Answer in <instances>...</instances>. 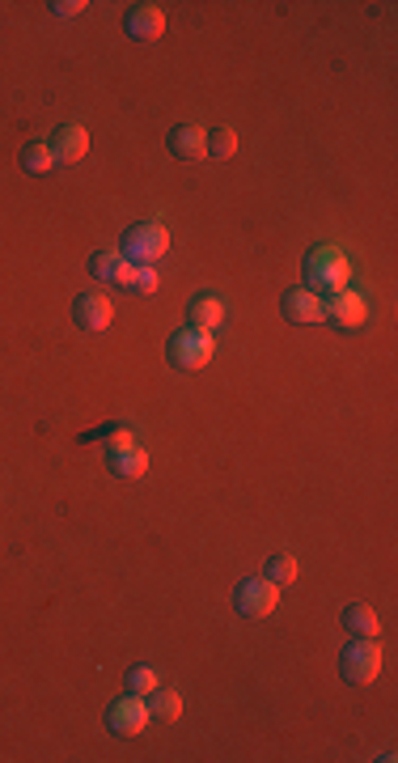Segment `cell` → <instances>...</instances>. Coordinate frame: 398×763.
Instances as JSON below:
<instances>
[{
  "instance_id": "2e32d148",
  "label": "cell",
  "mask_w": 398,
  "mask_h": 763,
  "mask_svg": "<svg viewBox=\"0 0 398 763\" xmlns=\"http://www.w3.org/2000/svg\"><path fill=\"white\" fill-rule=\"evenodd\" d=\"M343 628H348L352 636H377L382 632V619H377V611L365 607V602H352V607L343 611Z\"/></svg>"
},
{
  "instance_id": "277c9868",
  "label": "cell",
  "mask_w": 398,
  "mask_h": 763,
  "mask_svg": "<svg viewBox=\"0 0 398 763\" xmlns=\"http://www.w3.org/2000/svg\"><path fill=\"white\" fill-rule=\"evenodd\" d=\"M166 357H170V365H174V369H204V365L216 357V344H212V335H208V331H195V327H187V331L170 335Z\"/></svg>"
},
{
  "instance_id": "9c48e42d",
  "label": "cell",
  "mask_w": 398,
  "mask_h": 763,
  "mask_svg": "<svg viewBox=\"0 0 398 763\" xmlns=\"http://www.w3.org/2000/svg\"><path fill=\"white\" fill-rule=\"evenodd\" d=\"M280 310L288 323H297V327H314V323H327V314H322V297L314 289H288L284 301H280Z\"/></svg>"
},
{
  "instance_id": "d6986e66",
  "label": "cell",
  "mask_w": 398,
  "mask_h": 763,
  "mask_svg": "<svg viewBox=\"0 0 398 763\" xmlns=\"http://www.w3.org/2000/svg\"><path fill=\"white\" fill-rule=\"evenodd\" d=\"M157 687H161V674L153 666H132L128 670V691L132 696H149V691H157Z\"/></svg>"
},
{
  "instance_id": "7402d4cb",
  "label": "cell",
  "mask_w": 398,
  "mask_h": 763,
  "mask_svg": "<svg viewBox=\"0 0 398 763\" xmlns=\"http://www.w3.org/2000/svg\"><path fill=\"white\" fill-rule=\"evenodd\" d=\"M157 289H161V276H157V268H153V263H136V280H132V293L149 297V293H157Z\"/></svg>"
},
{
  "instance_id": "ffe728a7",
  "label": "cell",
  "mask_w": 398,
  "mask_h": 763,
  "mask_svg": "<svg viewBox=\"0 0 398 763\" xmlns=\"http://www.w3.org/2000/svg\"><path fill=\"white\" fill-rule=\"evenodd\" d=\"M297 556H288V552H280V556H271V564H267V577L276 581V585H293L297 581Z\"/></svg>"
},
{
  "instance_id": "5b68a950",
  "label": "cell",
  "mask_w": 398,
  "mask_h": 763,
  "mask_svg": "<svg viewBox=\"0 0 398 763\" xmlns=\"http://www.w3.org/2000/svg\"><path fill=\"white\" fill-rule=\"evenodd\" d=\"M233 607H238V615H246V619H267L271 611L280 607V585L271 581V577H250V581L238 585Z\"/></svg>"
},
{
  "instance_id": "4fadbf2b",
  "label": "cell",
  "mask_w": 398,
  "mask_h": 763,
  "mask_svg": "<svg viewBox=\"0 0 398 763\" xmlns=\"http://www.w3.org/2000/svg\"><path fill=\"white\" fill-rule=\"evenodd\" d=\"M187 318H191V327L195 331H216L225 323V301L221 297H212V293H195L191 301H187Z\"/></svg>"
},
{
  "instance_id": "7a4b0ae2",
  "label": "cell",
  "mask_w": 398,
  "mask_h": 763,
  "mask_svg": "<svg viewBox=\"0 0 398 763\" xmlns=\"http://www.w3.org/2000/svg\"><path fill=\"white\" fill-rule=\"evenodd\" d=\"M123 259H132V263H157V259H166L170 255V229L161 225V221H140L132 225L128 234H123Z\"/></svg>"
},
{
  "instance_id": "ac0fdd59",
  "label": "cell",
  "mask_w": 398,
  "mask_h": 763,
  "mask_svg": "<svg viewBox=\"0 0 398 763\" xmlns=\"http://www.w3.org/2000/svg\"><path fill=\"white\" fill-rule=\"evenodd\" d=\"M233 153H238V132H233V128L208 132V157H216V162H229Z\"/></svg>"
},
{
  "instance_id": "3957f363",
  "label": "cell",
  "mask_w": 398,
  "mask_h": 763,
  "mask_svg": "<svg viewBox=\"0 0 398 763\" xmlns=\"http://www.w3.org/2000/svg\"><path fill=\"white\" fill-rule=\"evenodd\" d=\"M339 674H343L348 683H356V687L373 683L377 674H382V649H377V636H356V641L343 649Z\"/></svg>"
},
{
  "instance_id": "ba28073f",
  "label": "cell",
  "mask_w": 398,
  "mask_h": 763,
  "mask_svg": "<svg viewBox=\"0 0 398 763\" xmlns=\"http://www.w3.org/2000/svg\"><path fill=\"white\" fill-rule=\"evenodd\" d=\"M72 318H77V327H85V331H106L115 323V301L106 293H81L72 301Z\"/></svg>"
},
{
  "instance_id": "5bb4252c",
  "label": "cell",
  "mask_w": 398,
  "mask_h": 763,
  "mask_svg": "<svg viewBox=\"0 0 398 763\" xmlns=\"http://www.w3.org/2000/svg\"><path fill=\"white\" fill-rule=\"evenodd\" d=\"M170 153L183 157V162H199V157L208 153L204 128H195V123H178V128L170 132Z\"/></svg>"
},
{
  "instance_id": "8fae6325",
  "label": "cell",
  "mask_w": 398,
  "mask_h": 763,
  "mask_svg": "<svg viewBox=\"0 0 398 763\" xmlns=\"http://www.w3.org/2000/svg\"><path fill=\"white\" fill-rule=\"evenodd\" d=\"M106 467H111V475H119V479H144V471H149V450L132 437V441H123V446L106 450Z\"/></svg>"
},
{
  "instance_id": "30bf717a",
  "label": "cell",
  "mask_w": 398,
  "mask_h": 763,
  "mask_svg": "<svg viewBox=\"0 0 398 763\" xmlns=\"http://www.w3.org/2000/svg\"><path fill=\"white\" fill-rule=\"evenodd\" d=\"M47 149H51V157H56V166H77L89 153V132L81 128V123H60Z\"/></svg>"
},
{
  "instance_id": "6da1fadb",
  "label": "cell",
  "mask_w": 398,
  "mask_h": 763,
  "mask_svg": "<svg viewBox=\"0 0 398 763\" xmlns=\"http://www.w3.org/2000/svg\"><path fill=\"white\" fill-rule=\"evenodd\" d=\"M352 280V263L339 246H314L310 259H305V289L314 293H339L348 289Z\"/></svg>"
},
{
  "instance_id": "603a6c76",
  "label": "cell",
  "mask_w": 398,
  "mask_h": 763,
  "mask_svg": "<svg viewBox=\"0 0 398 763\" xmlns=\"http://www.w3.org/2000/svg\"><path fill=\"white\" fill-rule=\"evenodd\" d=\"M51 9H56V17H81L89 5H85V0H56Z\"/></svg>"
},
{
  "instance_id": "44dd1931",
  "label": "cell",
  "mask_w": 398,
  "mask_h": 763,
  "mask_svg": "<svg viewBox=\"0 0 398 763\" xmlns=\"http://www.w3.org/2000/svg\"><path fill=\"white\" fill-rule=\"evenodd\" d=\"M119 263H123V255H119V251H98L94 259H89V272H94L98 280H115Z\"/></svg>"
},
{
  "instance_id": "52a82bcc",
  "label": "cell",
  "mask_w": 398,
  "mask_h": 763,
  "mask_svg": "<svg viewBox=\"0 0 398 763\" xmlns=\"http://www.w3.org/2000/svg\"><path fill=\"white\" fill-rule=\"evenodd\" d=\"M322 314H327L335 327L352 331V327H360L369 318V301H365V293H356V289H339V293H331L327 301H322Z\"/></svg>"
},
{
  "instance_id": "8992f818",
  "label": "cell",
  "mask_w": 398,
  "mask_h": 763,
  "mask_svg": "<svg viewBox=\"0 0 398 763\" xmlns=\"http://www.w3.org/2000/svg\"><path fill=\"white\" fill-rule=\"evenodd\" d=\"M149 721H153V713H149V700L144 696H123V700H115L111 704V713H106V725H111V734H119V738H136V734H144L149 730Z\"/></svg>"
},
{
  "instance_id": "e0dca14e",
  "label": "cell",
  "mask_w": 398,
  "mask_h": 763,
  "mask_svg": "<svg viewBox=\"0 0 398 763\" xmlns=\"http://www.w3.org/2000/svg\"><path fill=\"white\" fill-rule=\"evenodd\" d=\"M51 166H56V157H51V149L43 145V140H30V145H22V170L26 174H47Z\"/></svg>"
},
{
  "instance_id": "9a60e30c",
  "label": "cell",
  "mask_w": 398,
  "mask_h": 763,
  "mask_svg": "<svg viewBox=\"0 0 398 763\" xmlns=\"http://www.w3.org/2000/svg\"><path fill=\"white\" fill-rule=\"evenodd\" d=\"M149 713H153V721H178L183 717V696H178L174 687H157V691H149Z\"/></svg>"
},
{
  "instance_id": "7c38bea8",
  "label": "cell",
  "mask_w": 398,
  "mask_h": 763,
  "mask_svg": "<svg viewBox=\"0 0 398 763\" xmlns=\"http://www.w3.org/2000/svg\"><path fill=\"white\" fill-rule=\"evenodd\" d=\"M123 30L140 43H153V39H161V30H166V9L161 5H132L123 13Z\"/></svg>"
}]
</instances>
